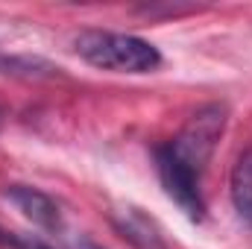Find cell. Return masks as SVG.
<instances>
[{"mask_svg":"<svg viewBox=\"0 0 252 249\" xmlns=\"http://www.w3.org/2000/svg\"><path fill=\"white\" fill-rule=\"evenodd\" d=\"M67 249H106V247H100L94 238H88V235H76V238H70L67 241Z\"/></svg>","mask_w":252,"mask_h":249,"instance_id":"cell-7","label":"cell"},{"mask_svg":"<svg viewBox=\"0 0 252 249\" xmlns=\"http://www.w3.org/2000/svg\"><path fill=\"white\" fill-rule=\"evenodd\" d=\"M12 244H15V232H6V229L0 226V247L12 249Z\"/></svg>","mask_w":252,"mask_h":249,"instance_id":"cell-8","label":"cell"},{"mask_svg":"<svg viewBox=\"0 0 252 249\" xmlns=\"http://www.w3.org/2000/svg\"><path fill=\"white\" fill-rule=\"evenodd\" d=\"M112 226L118 229V235L135 249H170L164 229L138 205H124L112 211Z\"/></svg>","mask_w":252,"mask_h":249,"instance_id":"cell-3","label":"cell"},{"mask_svg":"<svg viewBox=\"0 0 252 249\" xmlns=\"http://www.w3.org/2000/svg\"><path fill=\"white\" fill-rule=\"evenodd\" d=\"M6 199L27 220H32L38 229H44V232H59L62 229V208L50 193L30 185H9L6 187Z\"/></svg>","mask_w":252,"mask_h":249,"instance_id":"cell-4","label":"cell"},{"mask_svg":"<svg viewBox=\"0 0 252 249\" xmlns=\"http://www.w3.org/2000/svg\"><path fill=\"white\" fill-rule=\"evenodd\" d=\"M12 249H53V247H47L44 241H38V238H32V235H15Z\"/></svg>","mask_w":252,"mask_h":249,"instance_id":"cell-6","label":"cell"},{"mask_svg":"<svg viewBox=\"0 0 252 249\" xmlns=\"http://www.w3.org/2000/svg\"><path fill=\"white\" fill-rule=\"evenodd\" d=\"M229 196L238 211V217L252 226V144L238 156L232 176H229Z\"/></svg>","mask_w":252,"mask_h":249,"instance_id":"cell-5","label":"cell"},{"mask_svg":"<svg viewBox=\"0 0 252 249\" xmlns=\"http://www.w3.org/2000/svg\"><path fill=\"white\" fill-rule=\"evenodd\" d=\"M73 50L88 64L112 73H153L161 64V53L156 44L129 32L85 30L73 38Z\"/></svg>","mask_w":252,"mask_h":249,"instance_id":"cell-2","label":"cell"},{"mask_svg":"<svg viewBox=\"0 0 252 249\" xmlns=\"http://www.w3.org/2000/svg\"><path fill=\"white\" fill-rule=\"evenodd\" d=\"M226 121H229V109L223 103H208L190 115L188 124L179 129L173 141L156 150L158 179L167 190V196L190 220L205 217L202 176L226 132Z\"/></svg>","mask_w":252,"mask_h":249,"instance_id":"cell-1","label":"cell"}]
</instances>
